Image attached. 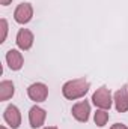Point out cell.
Returning a JSON list of instances; mask_svg holds the SVG:
<instances>
[{"label": "cell", "mask_w": 128, "mask_h": 129, "mask_svg": "<svg viewBox=\"0 0 128 129\" xmlns=\"http://www.w3.org/2000/svg\"><path fill=\"white\" fill-rule=\"evenodd\" d=\"M6 63L9 66L11 71H20L24 66V57L18 50H8L6 51Z\"/></svg>", "instance_id": "10"}, {"label": "cell", "mask_w": 128, "mask_h": 129, "mask_svg": "<svg viewBox=\"0 0 128 129\" xmlns=\"http://www.w3.org/2000/svg\"><path fill=\"white\" fill-rule=\"evenodd\" d=\"M110 129H128V126L124 123H115V125H112Z\"/></svg>", "instance_id": "14"}, {"label": "cell", "mask_w": 128, "mask_h": 129, "mask_svg": "<svg viewBox=\"0 0 128 129\" xmlns=\"http://www.w3.org/2000/svg\"><path fill=\"white\" fill-rule=\"evenodd\" d=\"M45 119H47V111L44 108H41L39 105H33L32 108L29 110V123H30V128H33V129L42 128L44 123H45Z\"/></svg>", "instance_id": "7"}, {"label": "cell", "mask_w": 128, "mask_h": 129, "mask_svg": "<svg viewBox=\"0 0 128 129\" xmlns=\"http://www.w3.org/2000/svg\"><path fill=\"white\" fill-rule=\"evenodd\" d=\"M71 114L72 117L80 122V123H86L89 120V116H91V104L84 99V101H78L77 104L72 105L71 108Z\"/></svg>", "instance_id": "4"}, {"label": "cell", "mask_w": 128, "mask_h": 129, "mask_svg": "<svg viewBox=\"0 0 128 129\" xmlns=\"http://www.w3.org/2000/svg\"><path fill=\"white\" fill-rule=\"evenodd\" d=\"M27 96L30 101L36 102V104L44 102L48 98V87L44 83H33L27 87Z\"/></svg>", "instance_id": "5"}, {"label": "cell", "mask_w": 128, "mask_h": 129, "mask_svg": "<svg viewBox=\"0 0 128 129\" xmlns=\"http://www.w3.org/2000/svg\"><path fill=\"white\" fill-rule=\"evenodd\" d=\"M3 119L12 129H18L21 125V113H20L18 107L14 104L8 105L5 108V113H3Z\"/></svg>", "instance_id": "6"}, {"label": "cell", "mask_w": 128, "mask_h": 129, "mask_svg": "<svg viewBox=\"0 0 128 129\" xmlns=\"http://www.w3.org/2000/svg\"><path fill=\"white\" fill-rule=\"evenodd\" d=\"M0 129H8L6 126H0Z\"/></svg>", "instance_id": "17"}, {"label": "cell", "mask_w": 128, "mask_h": 129, "mask_svg": "<svg viewBox=\"0 0 128 129\" xmlns=\"http://www.w3.org/2000/svg\"><path fill=\"white\" fill-rule=\"evenodd\" d=\"M113 102H115V108H116L118 113H127L128 111V87L127 86H122L119 90L115 92Z\"/></svg>", "instance_id": "9"}, {"label": "cell", "mask_w": 128, "mask_h": 129, "mask_svg": "<svg viewBox=\"0 0 128 129\" xmlns=\"http://www.w3.org/2000/svg\"><path fill=\"white\" fill-rule=\"evenodd\" d=\"M12 3V0H0V5L2 6H9Z\"/></svg>", "instance_id": "15"}, {"label": "cell", "mask_w": 128, "mask_h": 129, "mask_svg": "<svg viewBox=\"0 0 128 129\" xmlns=\"http://www.w3.org/2000/svg\"><path fill=\"white\" fill-rule=\"evenodd\" d=\"M109 111L107 110H96V113L94 114V122H95V125L98 128H104L105 125H107V122H109Z\"/></svg>", "instance_id": "12"}, {"label": "cell", "mask_w": 128, "mask_h": 129, "mask_svg": "<svg viewBox=\"0 0 128 129\" xmlns=\"http://www.w3.org/2000/svg\"><path fill=\"white\" fill-rule=\"evenodd\" d=\"M33 41H35V36L29 29H20L17 33V38H15L17 47L21 51H29L33 45Z\"/></svg>", "instance_id": "8"}, {"label": "cell", "mask_w": 128, "mask_h": 129, "mask_svg": "<svg viewBox=\"0 0 128 129\" xmlns=\"http://www.w3.org/2000/svg\"><path fill=\"white\" fill-rule=\"evenodd\" d=\"M42 129H59L57 126H45V128H42Z\"/></svg>", "instance_id": "16"}, {"label": "cell", "mask_w": 128, "mask_h": 129, "mask_svg": "<svg viewBox=\"0 0 128 129\" xmlns=\"http://www.w3.org/2000/svg\"><path fill=\"white\" fill-rule=\"evenodd\" d=\"M92 102L96 108L109 111L112 108V104H113V96H112L110 89H107L105 86H101L99 89H96L92 95Z\"/></svg>", "instance_id": "2"}, {"label": "cell", "mask_w": 128, "mask_h": 129, "mask_svg": "<svg viewBox=\"0 0 128 129\" xmlns=\"http://www.w3.org/2000/svg\"><path fill=\"white\" fill-rule=\"evenodd\" d=\"M33 18V6L30 3H20L15 11H14V20L15 23L24 26L27 23H30Z\"/></svg>", "instance_id": "3"}, {"label": "cell", "mask_w": 128, "mask_h": 129, "mask_svg": "<svg viewBox=\"0 0 128 129\" xmlns=\"http://www.w3.org/2000/svg\"><path fill=\"white\" fill-rule=\"evenodd\" d=\"M89 89H91V83L86 78H75L66 81L62 86V95L68 101H75L86 96Z\"/></svg>", "instance_id": "1"}, {"label": "cell", "mask_w": 128, "mask_h": 129, "mask_svg": "<svg viewBox=\"0 0 128 129\" xmlns=\"http://www.w3.org/2000/svg\"><path fill=\"white\" fill-rule=\"evenodd\" d=\"M15 93V86L12 81L9 80H3L0 83V101L5 102V101H9L11 98L14 96Z\"/></svg>", "instance_id": "11"}, {"label": "cell", "mask_w": 128, "mask_h": 129, "mask_svg": "<svg viewBox=\"0 0 128 129\" xmlns=\"http://www.w3.org/2000/svg\"><path fill=\"white\" fill-rule=\"evenodd\" d=\"M0 26H2V38H0V42L3 44V42L6 41V36H8V29H9V26H8V21H6L5 18H2V20H0Z\"/></svg>", "instance_id": "13"}]
</instances>
